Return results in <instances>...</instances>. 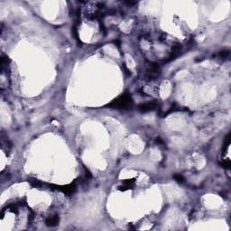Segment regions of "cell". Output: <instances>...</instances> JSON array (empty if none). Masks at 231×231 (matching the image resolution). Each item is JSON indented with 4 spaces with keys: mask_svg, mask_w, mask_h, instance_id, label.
Here are the masks:
<instances>
[{
    "mask_svg": "<svg viewBox=\"0 0 231 231\" xmlns=\"http://www.w3.org/2000/svg\"><path fill=\"white\" fill-rule=\"evenodd\" d=\"M160 76V67L159 65L155 63H151L149 67L146 70L145 78L147 80H155Z\"/></svg>",
    "mask_w": 231,
    "mask_h": 231,
    "instance_id": "7a4b0ae2",
    "label": "cell"
},
{
    "mask_svg": "<svg viewBox=\"0 0 231 231\" xmlns=\"http://www.w3.org/2000/svg\"><path fill=\"white\" fill-rule=\"evenodd\" d=\"M133 106V99L129 93H124L118 97V98L114 99L111 103L108 104L107 107L117 108V109H128Z\"/></svg>",
    "mask_w": 231,
    "mask_h": 231,
    "instance_id": "6da1fadb",
    "label": "cell"
},
{
    "mask_svg": "<svg viewBox=\"0 0 231 231\" xmlns=\"http://www.w3.org/2000/svg\"><path fill=\"white\" fill-rule=\"evenodd\" d=\"M157 104L155 102H148V103L142 104L139 106V110L142 112H148L154 110L157 108Z\"/></svg>",
    "mask_w": 231,
    "mask_h": 231,
    "instance_id": "277c9868",
    "label": "cell"
},
{
    "mask_svg": "<svg viewBox=\"0 0 231 231\" xmlns=\"http://www.w3.org/2000/svg\"><path fill=\"white\" fill-rule=\"evenodd\" d=\"M219 55L221 56L222 58H226V57H228V56L229 55V51H222L219 53Z\"/></svg>",
    "mask_w": 231,
    "mask_h": 231,
    "instance_id": "9c48e42d",
    "label": "cell"
},
{
    "mask_svg": "<svg viewBox=\"0 0 231 231\" xmlns=\"http://www.w3.org/2000/svg\"><path fill=\"white\" fill-rule=\"evenodd\" d=\"M59 216H53V217H49L47 219L45 220V224L49 226V227H55L59 223Z\"/></svg>",
    "mask_w": 231,
    "mask_h": 231,
    "instance_id": "8992f818",
    "label": "cell"
},
{
    "mask_svg": "<svg viewBox=\"0 0 231 231\" xmlns=\"http://www.w3.org/2000/svg\"><path fill=\"white\" fill-rule=\"evenodd\" d=\"M28 182H29V183L31 184L33 187H34V188H39V187H42V186L44 185V183H42L41 181L37 180V179H33V178L28 179Z\"/></svg>",
    "mask_w": 231,
    "mask_h": 231,
    "instance_id": "52a82bcc",
    "label": "cell"
},
{
    "mask_svg": "<svg viewBox=\"0 0 231 231\" xmlns=\"http://www.w3.org/2000/svg\"><path fill=\"white\" fill-rule=\"evenodd\" d=\"M135 179H130V180H126L123 182V186H121L119 188L120 191H127L128 189H131L134 185H135Z\"/></svg>",
    "mask_w": 231,
    "mask_h": 231,
    "instance_id": "5b68a950",
    "label": "cell"
},
{
    "mask_svg": "<svg viewBox=\"0 0 231 231\" xmlns=\"http://www.w3.org/2000/svg\"><path fill=\"white\" fill-rule=\"evenodd\" d=\"M173 178L175 179V181H177L178 183H183L184 182L183 176L181 175V174H175V175L173 176Z\"/></svg>",
    "mask_w": 231,
    "mask_h": 231,
    "instance_id": "ba28073f",
    "label": "cell"
},
{
    "mask_svg": "<svg viewBox=\"0 0 231 231\" xmlns=\"http://www.w3.org/2000/svg\"><path fill=\"white\" fill-rule=\"evenodd\" d=\"M55 189L56 190L63 191L64 194L71 195L72 193H74L75 191H76V184H75V183H73L67 184V185H63V186L55 185Z\"/></svg>",
    "mask_w": 231,
    "mask_h": 231,
    "instance_id": "3957f363",
    "label": "cell"
}]
</instances>
